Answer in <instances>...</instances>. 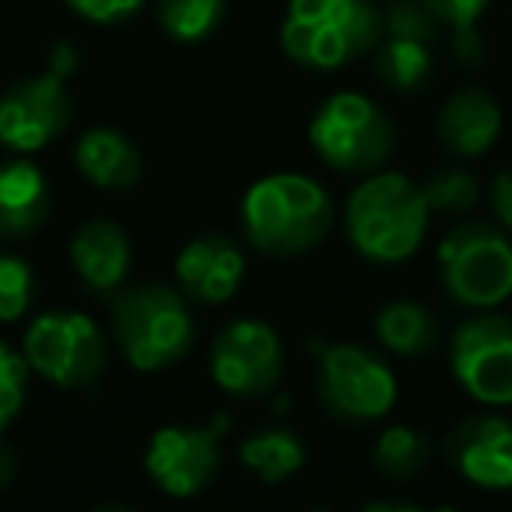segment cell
Wrapping results in <instances>:
<instances>
[{
	"label": "cell",
	"mask_w": 512,
	"mask_h": 512,
	"mask_svg": "<svg viewBox=\"0 0 512 512\" xmlns=\"http://www.w3.org/2000/svg\"><path fill=\"white\" fill-rule=\"evenodd\" d=\"M425 186L404 172H369L344 204L348 242L372 264H404L421 249L428 232Z\"/></svg>",
	"instance_id": "1"
},
{
	"label": "cell",
	"mask_w": 512,
	"mask_h": 512,
	"mask_svg": "<svg viewBox=\"0 0 512 512\" xmlns=\"http://www.w3.org/2000/svg\"><path fill=\"white\" fill-rule=\"evenodd\" d=\"M242 232L267 256H299L327 239L334 228V200L316 179L274 172L256 179L242 197Z\"/></svg>",
	"instance_id": "2"
},
{
	"label": "cell",
	"mask_w": 512,
	"mask_h": 512,
	"mask_svg": "<svg viewBox=\"0 0 512 512\" xmlns=\"http://www.w3.org/2000/svg\"><path fill=\"white\" fill-rule=\"evenodd\" d=\"M376 0H288L281 46L302 67L337 71L383 43Z\"/></svg>",
	"instance_id": "3"
},
{
	"label": "cell",
	"mask_w": 512,
	"mask_h": 512,
	"mask_svg": "<svg viewBox=\"0 0 512 512\" xmlns=\"http://www.w3.org/2000/svg\"><path fill=\"white\" fill-rule=\"evenodd\" d=\"M113 337L137 372H162L186 358L197 327L183 292L165 285H134L116 292Z\"/></svg>",
	"instance_id": "4"
},
{
	"label": "cell",
	"mask_w": 512,
	"mask_h": 512,
	"mask_svg": "<svg viewBox=\"0 0 512 512\" xmlns=\"http://www.w3.org/2000/svg\"><path fill=\"white\" fill-rule=\"evenodd\" d=\"M439 278L449 299L474 309H498L512 299V239L502 225L463 221L439 242Z\"/></svg>",
	"instance_id": "5"
},
{
	"label": "cell",
	"mask_w": 512,
	"mask_h": 512,
	"mask_svg": "<svg viewBox=\"0 0 512 512\" xmlns=\"http://www.w3.org/2000/svg\"><path fill=\"white\" fill-rule=\"evenodd\" d=\"M393 123L369 95L337 92L309 120V144L323 165L348 176H369L393 155Z\"/></svg>",
	"instance_id": "6"
},
{
	"label": "cell",
	"mask_w": 512,
	"mask_h": 512,
	"mask_svg": "<svg viewBox=\"0 0 512 512\" xmlns=\"http://www.w3.org/2000/svg\"><path fill=\"white\" fill-rule=\"evenodd\" d=\"M78 67V50L71 43H57L46 60V71L25 78L0 95V144L18 155L43 151L53 137H60L71 123V81Z\"/></svg>",
	"instance_id": "7"
},
{
	"label": "cell",
	"mask_w": 512,
	"mask_h": 512,
	"mask_svg": "<svg viewBox=\"0 0 512 512\" xmlns=\"http://www.w3.org/2000/svg\"><path fill=\"white\" fill-rule=\"evenodd\" d=\"M320 400L323 411L348 428L383 421L397 404V376L362 344H320Z\"/></svg>",
	"instance_id": "8"
},
{
	"label": "cell",
	"mask_w": 512,
	"mask_h": 512,
	"mask_svg": "<svg viewBox=\"0 0 512 512\" xmlns=\"http://www.w3.org/2000/svg\"><path fill=\"white\" fill-rule=\"evenodd\" d=\"M22 351L32 372L60 390L92 386L109 362V344L99 323L74 309H53V313L36 316L25 330Z\"/></svg>",
	"instance_id": "9"
},
{
	"label": "cell",
	"mask_w": 512,
	"mask_h": 512,
	"mask_svg": "<svg viewBox=\"0 0 512 512\" xmlns=\"http://www.w3.org/2000/svg\"><path fill=\"white\" fill-rule=\"evenodd\" d=\"M449 369L467 397L512 407V316L481 309L449 337Z\"/></svg>",
	"instance_id": "10"
},
{
	"label": "cell",
	"mask_w": 512,
	"mask_h": 512,
	"mask_svg": "<svg viewBox=\"0 0 512 512\" xmlns=\"http://www.w3.org/2000/svg\"><path fill=\"white\" fill-rule=\"evenodd\" d=\"M228 432V418H214L211 425H165L151 435L144 449V470L158 484V491L172 498H193L214 484L221 474V439Z\"/></svg>",
	"instance_id": "11"
},
{
	"label": "cell",
	"mask_w": 512,
	"mask_h": 512,
	"mask_svg": "<svg viewBox=\"0 0 512 512\" xmlns=\"http://www.w3.org/2000/svg\"><path fill=\"white\" fill-rule=\"evenodd\" d=\"M285 348L271 323L235 320L211 344V379L232 397H267L281 383Z\"/></svg>",
	"instance_id": "12"
},
{
	"label": "cell",
	"mask_w": 512,
	"mask_h": 512,
	"mask_svg": "<svg viewBox=\"0 0 512 512\" xmlns=\"http://www.w3.org/2000/svg\"><path fill=\"white\" fill-rule=\"evenodd\" d=\"M446 460L481 491L512 488V421L502 414H470L446 439Z\"/></svg>",
	"instance_id": "13"
},
{
	"label": "cell",
	"mask_w": 512,
	"mask_h": 512,
	"mask_svg": "<svg viewBox=\"0 0 512 512\" xmlns=\"http://www.w3.org/2000/svg\"><path fill=\"white\" fill-rule=\"evenodd\" d=\"M246 278V256L228 235L207 232L186 242L176 256V281L186 299L200 306H221L239 292Z\"/></svg>",
	"instance_id": "14"
},
{
	"label": "cell",
	"mask_w": 512,
	"mask_h": 512,
	"mask_svg": "<svg viewBox=\"0 0 512 512\" xmlns=\"http://www.w3.org/2000/svg\"><path fill=\"white\" fill-rule=\"evenodd\" d=\"M71 267L95 295H116L130 274V239L116 221L95 218L74 232Z\"/></svg>",
	"instance_id": "15"
},
{
	"label": "cell",
	"mask_w": 512,
	"mask_h": 512,
	"mask_svg": "<svg viewBox=\"0 0 512 512\" xmlns=\"http://www.w3.org/2000/svg\"><path fill=\"white\" fill-rule=\"evenodd\" d=\"M502 134V109L484 88H463L449 95L439 113V141L456 158H481Z\"/></svg>",
	"instance_id": "16"
},
{
	"label": "cell",
	"mask_w": 512,
	"mask_h": 512,
	"mask_svg": "<svg viewBox=\"0 0 512 512\" xmlns=\"http://www.w3.org/2000/svg\"><path fill=\"white\" fill-rule=\"evenodd\" d=\"M53 193L39 165L15 158L0 165V239H29L46 225Z\"/></svg>",
	"instance_id": "17"
},
{
	"label": "cell",
	"mask_w": 512,
	"mask_h": 512,
	"mask_svg": "<svg viewBox=\"0 0 512 512\" xmlns=\"http://www.w3.org/2000/svg\"><path fill=\"white\" fill-rule=\"evenodd\" d=\"M74 165L99 190H127L141 183L144 158L127 134L109 127H92L74 144Z\"/></svg>",
	"instance_id": "18"
},
{
	"label": "cell",
	"mask_w": 512,
	"mask_h": 512,
	"mask_svg": "<svg viewBox=\"0 0 512 512\" xmlns=\"http://www.w3.org/2000/svg\"><path fill=\"white\" fill-rule=\"evenodd\" d=\"M376 341L400 358H421L439 348V323L418 302H390L376 313Z\"/></svg>",
	"instance_id": "19"
},
{
	"label": "cell",
	"mask_w": 512,
	"mask_h": 512,
	"mask_svg": "<svg viewBox=\"0 0 512 512\" xmlns=\"http://www.w3.org/2000/svg\"><path fill=\"white\" fill-rule=\"evenodd\" d=\"M306 442L292 428H264L239 446V460L264 484H281L306 467Z\"/></svg>",
	"instance_id": "20"
},
{
	"label": "cell",
	"mask_w": 512,
	"mask_h": 512,
	"mask_svg": "<svg viewBox=\"0 0 512 512\" xmlns=\"http://www.w3.org/2000/svg\"><path fill=\"white\" fill-rule=\"evenodd\" d=\"M432 463V439L414 425H390L376 435L372 467L386 481H414Z\"/></svg>",
	"instance_id": "21"
},
{
	"label": "cell",
	"mask_w": 512,
	"mask_h": 512,
	"mask_svg": "<svg viewBox=\"0 0 512 512\" xmlns=\"http://www.w3.org/2000/svg\"><path fill=\"white\" fill-rule=\"evenodd\" d=\"M376 74L390 92H418L432 78V46L418 39L386 36L376 53Z\"/></svg>",
	"instance_id": "22"
},
{
	"label": "cell",
	"mask_w": 512,
	"mask_h": 512,
	"mask_svg": "<svg viewBox=\"0 0 512 512\" xmlns=\"http://www.w3.org/2000/svg\"><path fill=\"white\" fill-rule=\"evenodd\" d=\"M225 18V0H158V25L176 43H200Z\"/></svg>",
	"instance_id": "23"
},
{
	"label": "cell",
	"mask_w": 512,
	"mask_h": 512,
	"mask_svg": "<svg viewBox=\"0 0 512 512\" xmlns=\"http://www.w3.org/2000/svg\"><path fill=\"white\" fill-rule=\"evenodd\" d=\"M29 376L32 365L25 351H15L11 344L0 341V435L22 414L25 397H29Z\"/></svg>",
	"instance_id": "24"
},
{
	"label": "cell",
	"mask_w": 512,
	"mask_h": 512,
	"mask_svg": "<svg viewBox=\"0 0 512 512\" xmlns=\"http://www.w3.org/2000/svg\"><path fill=\"white\" fill-rule=\"evenodd\" d=\"M36 295V274L22 256L0 253V323H15L29 313Z\"/></svg>",
	"instance_id": "25"
},
{
	"label": "cell",
	"mask_w": 512,
	"mask_h": 512,
	"mask_svg": "<svg viewBox=\"0 0 512 512\" xmlns=\"http://www.w3.org/2000/svg\"><path fill=\"white\" fill-rule=\"evenodd\" d=\"M425 197L432 214H463L477 204L481 186L467 169H442L425 183Z\"/></svg>",
	"instance_id": "26"
},
{
	"label": "cell",
	"mask_w": 512,
	"mask_h": 512,
	"mask_svg": "<svg viewBox=\"0 0 512 512\" xmlns=\"http://www.w3.org/2000/svg\"><path fill=\"white\" fill-rule=\"evenodd\" d=\"M383 29L386 36L400 39H418V43H435L439 36V22L425 8V0H393L390 8L383 11Z\"/></svg>",
	"instance_id": "27"
},
{
	"label": "cell",
	"mask_w": 512,
	"mask_h": 512,
	"mask_svg": "<svg viewBox=\"0 0 512 512\" xmlns=\"http://www.w3.org/2000/svg\"><path fill=\"white\" fill-rule=\"evenodd\" d=\"M491 0H425V8L435 15V22L446 25L453 32L477 29L481 15L488 11Z\"/></svg>",
	"instance_id": "28"
},
{
	"label": "cell",
	"mask_w": 512,
	"mask_h": 512,
	"mask_svg": "<svg viewBox=\"0 0 512 512\" xmlns=\"http://www.w3.org/2000/svg\"><path fill=\"white\" fill-rule=\"evenodd\" d=\"M67 4H71L74 15L88 18V22L116 25V22H123V18L137 15L144 0H67Z\"/></svg>",
	"instance_id": "29"
},
{
	"label": "cell",
	"mask_w": 512,
	"mask_h": 512,
	"mask_svg": "<svg viewBox=\"0 0 512 512\" xmlns=\"http://www.w3.org/2000/svg\"><path fill=\"white\" fill-rule=\"evenodd\" d=\"M488 200H491V214H495V221L505 228V232H512V169L498 172V176L491 179Z\"/></svg>",
	"instance_id": "30"
},
{
	"label": "cell",
	"mask_w": 512,
	"mask_h": 512,
	"mask_svg": "<svg viewBox=\"0 0 512 512\" xmlns=\"http://www.w3.org/2000/svg\"><path fill=\"white\" fill-rule=\"evenodd\" d=\"M18 474V460H15V449L8 442H0V491H8L15 484Z\"/></svg>",
	"instance_id": "31"
}]
</instances>
